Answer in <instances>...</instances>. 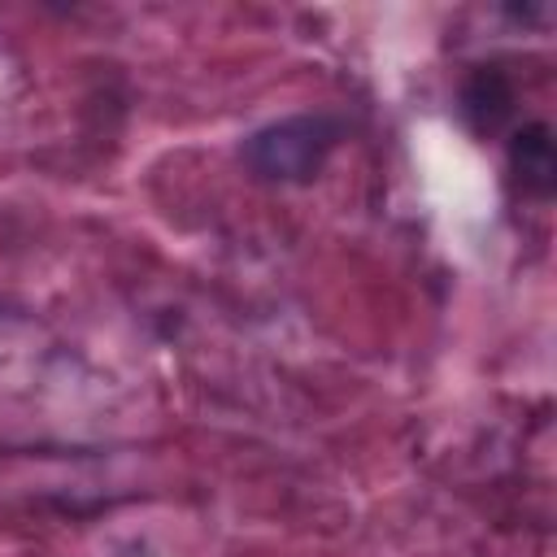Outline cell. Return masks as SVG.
Here are the masks:
<instances>
[{"label":"cell","instance_id":"obj_1","mask_svg":"<svg viewBox=\"0 0 557 557\" xmlns=\"http://www.w3.org/2000/svg\"><path fill=\"white\" fill-rule=\"evenodd\" d=\"M339 139V122L326 113H296L270 122L244 139V161L270 183H305L322 170L326 152Z\"/></svg>","mask_w":557,"mask_h":557},{"label":"cell","instance_id":"obj_2","mask_svg":"<svg viewBox=\"0 0 557 557\" xmlns=\"http://www.w3.org/2000/svg\"><path fill=\"white\" fill-rule=\"evenodd\" d=\"M509 174L531 200H548L557 187V148L548 122H527L509 139Z\"/></svg>","mask_w":557,"mask_h":557},{"label":"cell","instance_id":"obj_3","mask_svg":"<svg viewBox=\"0 0 557 557\" xmlns=\"http://www.w3.org/2000/svg\"><path fill=\"white\" fill-rule=\"evenodd\" d=\"M513 83L505 70L496 65H479L466 83H461V117L470 122L474 135H496L509 113H513Z\"/></svg>","mask_w":557,"mask_h":557}]
</instances>
